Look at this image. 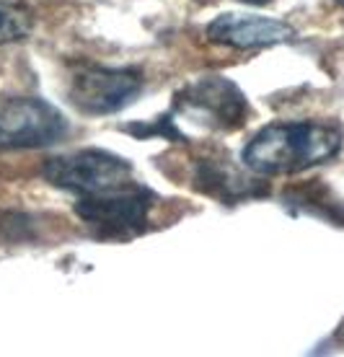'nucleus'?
<instances>
[{"label":"nucleus","mask_w":344,"mask_h":357,"mask_svg":"<svg viewBox=\"0 0 344 357\" xmlns=\"http://www.w3.org/2000/svg\"><path fill=\"white\" fill-rule=\"evenodd\" d=\"M174 109L207 130L230 132L246 125L248 101L244 91L223 75H200L177 93Z\"/></svg>","instance_id":"nucleus-4"},{"label":"nucleus","mask_w":344,"mask_h":357,"mask_svg":"<svg viewBox=\"0 0 344 357\" xmlns=\"http://www.w3.org/2000/svg\"><path fill=\"white\" fill-rule=\"evenodd\" d=\"M142 91V73L135 68L80 65L73 73L68 98L83 114H114L130 107Z\"/></svg>","instance_id":"nucleus-6"},{"label":"nucleus","mask_w":344,"mask_h":357,"mask_svg":"<svg viewBox=\"0 0 344 357\" xmlns=\"http://www.w3.org/2000/svg\"><path fill=\"white\" fill-rule=\"evenodd\" d=\"M68 119L50 101L13 96L0 101V151H34L60 143Z\"/></svg>","instance_id":"nucleus-3"},{"label":"nucleus","mask_w":344,"mask_h":357,"mask_svg":"<svg viewBox=\"0 0 344 357\" xmlns=\"http://www.w3.org/2000/svg\"><path fill=\"white\" fill-rule=\"evenodd\" d=\"M336 3H339V6H344V0H336Z\"/></svg>","instance_id":"nucleus-13"},{"label":"nucleus","mask_w":344,"mask_h":357,"mask_svg":"<svg viewBox=\"0 0 344 357\" xmlns=\"http://www.w3.org/2000/svg\"><path fill=\"white\" fill-rule=\"evenodd\" d=\"M336 340H339V342H342V344H344V324H342V326H339V331H336Z\"/></svg>","instance_id":"nucleus-12"},{"label":"nucleus","mask_w":344,"mask_h":357,"mask_svg":"<svg viewBox=\"0 0 344 357\" xmlns=\"http://www.w3.org/2000/svg\"><path fill=\"white\" fill-rule=\"evenodd\" d=\"M150 207L153 195L130 181L112 192L80 197L75 215L104 238H127L145 228Z\"/></svg>","instance_id":"nucleus-5"},{"label":"nucleus","mask_w":344,"mask_h":357,"mask_svg":"<svg viewBox=\"0 0 344 357\" xmlns=\"http://www.w3.org/2000/svg\"><path fill=\"white\" fill-rule=\"evenodd\" d=\"M127 132L137 135V137H150V135H160V137H174V140H186L184 135L179 132L177 125H174V119L171 116H158V122H153V125H130L124 127Z\"/></svg>","instance_id":"nucleus-10"},{"label":"nucleus","mask_w":344,"mask_h":357,"mask_svg":"<svg viewBox=\"0 0 344 357\" xmlns=\"http://www.w3.org/2000/svg\"><path fill=\"white\" fill-rule=\"evenodd\" d=\"M42 176L57 189L75 195H101L133 181V166L119 155L101 148H83L54 155L42 166Z\"/></svg>","instance_id":"nucleus-2"},{"label":"nucleus","mask_w":344,"mask_h":357,"mask_svg":"<svg viewBox=\"0 0 344 357\" xmlns=\"http://www.w3.org/2000/svg\"><path fill=\"white\" fill-rule=\"evenodd\" d=\"M207 39L212 45L233 47V50H259V47L285 45L295 39V29L285 21L246 13H220L207 26Z\"/></svg>","instance_id":"nucleus-7"},{"label":"nucleus","mask_w":344,"mask_h":357,"mask_svg":"<svg viewBox=\"0 0 344 357\" xmlns=\"http://www.w3.org/2000/svg\"><path fill=\"white\" fill-rule=\"evenodd\" d=\"M241 3H248V6H267V3H272V0H241Z\"/></svg>","instance_id":"nucleus-11"},{"label":"nucleus","mask_w":344,"mask_h":357,"mask_svg":"<svg viewBox=\"0 0 344 357\" xmlns=\"http://www.w3.org/2000/svg\"><path fill=\"white\" fill-rule=\"evenodd\" d=\"M342 127L324 119L274 122L244 148V163L259 176H287L331 161L342 151Z\"/></svg>","instance_id":"nucleus-1"},{"label":"nucleus","mask_w":344,"mask_h":357,"mask_svg":"<svg viewBox=\"0 0 344 357\" xmlns=\"http://www.w3.org/2000/svg\"><path fill=\"white\" fill-rule=\"evenodd\" d=\"M29 31H31V18L8 3H0V45L27 39Z\"/></svg>","instance_id":"nucleus-9"},{"label":"nucleus","mask_w":344,"mask_h":357,"mask_svg":"<svg viewBox=\"0 0 344 357\" xmlns=\"http://www.w3.org/2000/svg\"><path fill=\"white\" fill-rule=\"evenodd\" d=\"M195 187L200 192H204V195L228 199V202L262 195V189H256L251 178L241 176L239 171L228 163V158H207V161L197 163Z\"/></svg>","instance_id":"nucleus-8"}]
</instances>
